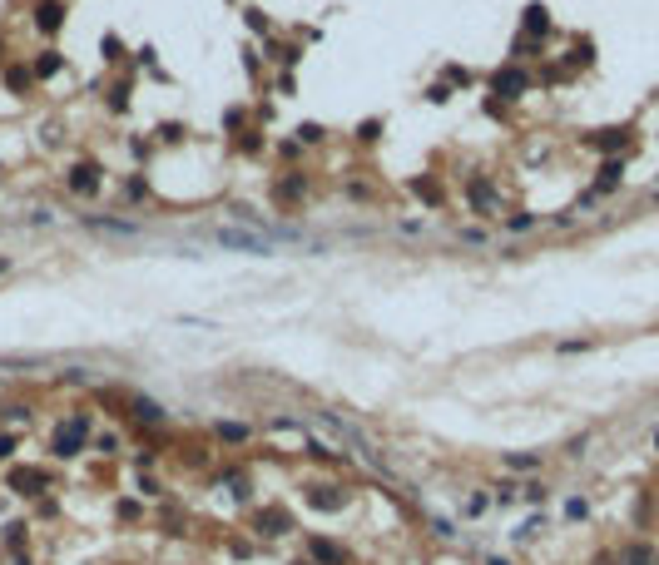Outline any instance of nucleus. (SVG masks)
<instances>
[{"instance_id": "nucleus-7", "label": "nucleus", "mask_w": 659, "mask_h": 565, "mask_svg": "<svg viewBox=\"0 0 659 565\" xmlns=\"http://www.w3.org/2000/svg\"><path fill=\"white\" fill-rule=\"evenodd\" d=\"M496 90H501V95H516V90H526V75H511V70H506V75H496Z\"/></svg>"}, {"instance_id": "nucleus-11", "label": "nucleus", "mask_w": 659, "mask_h": 565, "mask_svg": "<svg viewBox=\"0 0 659 565\" xmlns=\"http://www.w3.org/2000/svg\"><path fill=\"white\" fill-rule=\"evenodd\" d=\"M0 273H5V258H0Z\"/></svg>"}, {"instance_id": "nucleus-4", "label": "nucleus", "mask_w": 659, "mask_h": 565, "mask_svg": "<svg viewBox=\"0 0 659 565\" xmlns=\"http://www.w3.org/2000/svg\"><path fill=\"white\" fill-rule=\"evenodd\" d=\"M258 526H263V536H283V531H288V516H283V511H263Z\"/></svg>"}, {"instance_id": "nucleus-10", "label": "nucleus", "mask_w": 659, "mask_h": 565, "mask_svg": "<svg viewBox=\"0 0 659 565\" xmlns=\"http://www.w3.org/2000/svg\"><path fill=\"white\" fill-rule=\"evenodd\" d=\"M526 15H531V30H546V10H541V5H531Z\"/></svg>"}, {"instance_id": "nucleus-6", "label": "nucleus", "mask_w": 659, "mask_h": 565, "mask_svg": "<svg viewBox=\"0 0 659 565\" xmlns=\"http://www.w3.org/2000/svg\"><path fill=\"white\" fill-rule=\"evenodd\" d=\"M308 501H313V506H323V511H337V506H342V496H332V486H318V491H308Z\"/></svg>"}, {"instance_id": "nucleus-1", "label": "nucleus", "mask_w": 659, "mask_h": 565, "mask_svg": "<svg viewBox=\"0 0 659 565\" xmlns=\"http://www.w3.org/2000/svg\"><path fill=\"white\" fill-rule=\"evenodd\" d=\"M219 243L223 248H248V253H273L258 233H243V228H219Z\"/></svg>"}, {"instance_id": "nucleus-2", "label": "nucleus", "mask_w": 659, "mask_h": 565, "mask_svg": "<svg viewBox=\"0 0 659 565\" xmlns=\"http://www.w3.org/2000/svg\"><path fill=\"white\" fill-rule=\"evenodd\" d=\"M85 427H90L85 417H80V422H65V427H60V437H55V456H75V452H80Z\"/></svg>"}, {"instance_id": "nucleus-9", "label": "nucleus", "mask_w": 659, "mask_h": 565, "mask_svg": "<svg viewBox=\"0 0 659 565\" xmlns=\"http://www.w3.org/2000/svg\"><path fill=\"white\" fill-rule=\"evenodd\" d=\"M625 565H655V556H650V551H645V546H635V551H630V556H625Z\"/></svg>"}, {"instance_id": "nucleus-3", "label": "nucleus", "mask_w": 659, "mask_h": 565, "mask_svg": "<svg viewBox=\"0 0 659 565\" xmlns=\"http://www.w3.org/2000/svg\"><path fill=\"white\" fill-rule=\"evenodd\" d=\"M70 189H80V194H95V189H100V179H95V164H75V169H70Z\"/></svg>"}, {"instance_id": "nucleus-8", "label": "nucleus", "mask_w": 659, "mask_h": 565, "mask_svg": "<svg viewBox=\"0 0 659 565\" xmlns=\"http://www.w3.org/2000/svg\"><path fill=\"white\" fill-rule=\"evenodd\" d=\"M40 25H45V30H55V25H60V5H55V0H50V5H40Z\"/></svg>"}, {"instance_id": "nucleus-12", "label": "nucleus", "mask_w": 659, "mask_h": 565, "mask_svg": "<svg viewBox=\"0 0 659 565\" xmlns=\"http://www.w3.org/2000/svg\"><path fill=\"white\" fill-rule=\"evenodd\" d=\"M491 565H506V561H491Z\"/></svg>"}, {"instance_id": "nucleus-5", "label": "nucleus", "mask_w": 659, "mask_h": 565, "mask_svg": "<svg viewBox=\"0 0 659 565\" xmlns=\"http://www.w3.org/2000/svg\"><path fill=\"white\" fill-rule=\"evenodd\" d=\"M313 556H318L323 565H347V556H342L332 541H313Z\"/></svg>"}]
</instances>
